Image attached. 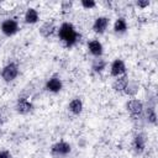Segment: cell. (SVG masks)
<instances>
[{"label":"cell","instance_id":"obj_7","mask_svg":"<svg viewBox=\"0 0 158 158\" xmlns=\"http://www.w3.org/2000/svg\"><path fill=\"white\" fill-rule=\"evenodd\" d=\"M44 89L52 94H57L63 89V81L58 75H52L46 80Z\"/></svg>","mask_w":158,"mask_h":158},{"label":"cell","instance_id":"obj_3","mask_svg":"<svg viewBox=\"0 0 158 158\" xmlns=\"http://www.w3.org/2000/svg\"><path fill=\"white\" fill-rule=\"evenodd\" d=\"M126 110L133 120H141L144 112V105L138 99H130L126 102Z\"/></svg>","mask_w":158,"mask_h":158},{"label":"cell","instance_id":"obj_23","mask_svg":"<svg viewBox=\"0 0 158 158\" xmlns=\"http://www.w3.org/2000/svg\"><path fill=\"white\" fill-rule=\"evenodd\" d=\"M0 158H11V153L7 149H1L0 151Z\"/></svg>","mask_w":158,"mask_h":158},{"label":"cell","instance_id":"obj_9","mask_svg":"<svg viewBox=\"0 0 158 158\" xmlns=\"http://www.w3.org/2000/svg\"><path fill=\"white\" fill-rule=\"evenodd\" d=\"M110 25V19L106 16H99L93 22V31L96 35H104Z\"/></svg>","mask_w":158,"mask_h":158},{"label":"cell","instance_id":"obj_13","mask_svg":"<svg viewBox=\"0 0 158 158\" xmlns=\"http://www.w3.org/2000/svg\"><path fill=\"white\" fill-rule=\"evenodd\" d=\"M56 31H57V27H56V25H54L53 21H46V22H43V23L41 25L40 30H38L40 35H41L42 37H44V38L51 37Z\"/></svg>","mask_w":158,"mask_h":158},{"label":"cell","instance_id":"obj_20","mask_svg":"<svg viewBox=\"0 0 158 158\" xmlns=\"http://www.w3.org/2000/svg\"><path fill=\"white\" fill-rule=\"evenodd\" d=\"M80 5L84 10H91L96 6V2L94 0H81L80 1Z\"/></svg>","mask_w":158,"mask_h":158},{"label":"cell","instance_id":"obj_4","mask_svg":"<svg viewBox=\"0 0 158 158\" xmlns=\"http://www.w3.org/2000/svg\"><path fill=\"white\" fill-rule=\"evenodd\" d=\"M19 73H20L19 64L16 62H9L1 69V78L5 83H11L19 77Z\"/></svg>","mask_w":158,"mask_h":158},{"label":"cell","instance_id":"obj_12","mask_svg":"<svg viewBox=\"0 0 158 158\" xmlns=\"http://www.w3.org/2000/svg\"><path fill=\"white\" fill-rule=\"evenodd\" d=\"M130 79H128V75L127 74H123L121 77H117L115 78V80L112 81V89L115 93H123L127 84H128Z\"/></svg>","mask_w":158,"mask_h":158},{"label":"cell","instance_id":"obj_10","mask_svg":"<svg viewBox=\"0 0 158 158\" xmlns=\"http://www.w3.org/2000/svg\"><path fill=\"white\" fill-rule=\"evenodd\" d=\"M88 49H89V53L91 56H94L95 58L102 57V54H104V46L96 38H93L88 42Z\"/></svg>","mask_w":158,"mask_h":158},{"label":"cell","instance_id":"obj_6","mask_svg":"<svg viewBox=\"0 0 158 158\" xmlns=\"http://www.w3.org/2000/svg\"><path fill=\"white\" fill-rule=\"evenodd\" d=\"M15 110L20 115H27L33 110V102L27 96H20L16 101Z\"/></svg>","mask_w":158,"mask_h":158},{"label":"cell","instance_id":"obj_21","mask_svg":"<svg viewBox=\"0 0 158 158\" xmlns=\"http://www.w3.org/2000/svg\"><path fill=\"white\" fill-rule=\"evenodd\" d=\"M151 5V1L149 0H137L136 1V6L139 7V9H146Z\"/></svg>","mask_w":158,"mask_h":158},{"label":"cell","instance_id":"obj_11","mask_svg":"<svg viewBox=\"0 0 158 158\" xmlns=\"http://www.w3.org/2000/svg\"><path fill=\"white\" fill-rule=\"evenodd\" d=\"M146 144H147V139H146V136L143 133H138L133 137L132 148H133L136 154H142L146 149Z\"/></svg>","mask_w":158,"mask_h":158},{"label":"cell","instance_id":"obj_5","mask_svg":"<svg viewBox=\"0 0 158 158\" xmlns=\"http://www.w3.org/2000/svg\"><path fill=\"white\" fill-rule=\"evenodd\" d=\"M0 30L2 32V35H5L6 37H11L14 35H16L20 30V26H19V22L16 19H6L1 22V26H0Z\"/></svg>","mask_w":158,"mask_h":158},{"label":"cell","instance_id":"obj_1","mask_svg":"<svg viewBox=\"0 0 158 158\" xmlns=\"http://www.w3.org/2000/svg\"><path fill=\"white\" fill-rule=\"evenodd\" d=\"M57 33L60 42L68 48L75 46L80 40V33L77 31L75 26L72 22H63L57 28Z\"/></svg>","mask_w":158,"mask_h":158},{"label":"cell","instance_id":"obj_16","mask_svg":"<svg viewBox=\"0 0 158 158\" xmlns=\"http://www.w3.org/2000/svg\"><path fill=\"white\" fill-rule=\"evenodd\" d=\"M128 28V25H127V21L126 19L123 17H117L114 22V32L117 33V35H122L127 31Z\"/></svg>","mask_w":158,"mask_h":158},{"label":"cell","instance_id":"obj_2","mask_svg":"<svg viewBox=\"0 0 158 158\" xmlns=\"http://www.w3.org/2000/svg\"><path fill=\"white\" fill-rule=\"evenodd\" d=\"M72 152L70 143L65 141H58L51 146V157L52 158H67Z\"/></svg>","mask_w":158,"mask_h":158},{"label":"cell","instance_id":"obj_22","mask_svg":"<svg viewBox=\"0 0 158 158\" xmlns=\"http://www.w3.org/2000/svg\"><path fill=\"white\" fill-rule=\"evenodd\" d=\"M60 5H62V10H64V11L72 10V7H73V2L72 1H63Z\"/></svg>","mask_w":158,"mask_h":158},{"label":"cell","instance_id":"obj_17","mask_svg":"<svg viewBox=\"0 0 158 158\" xmlns=\"http://www.w3.org/2000/svg\"><path fill=\"white\" fill-rule=\"evenodd\" d=\"M106 65H107V63L102 57L94 58V60L91 62V69L94 73H98V74H101L106 69Z\"/></svg>","mask_w":158,"mask_h":158},{"label":"cell","instance_id":"obj_19","mask_svg":"<svg viewBox=\"0 0 158 158\" xmlns=\"http://www.w3.org/2000/svg\"><path fill=\"white\" fill-rule=\"evenodd\" d=\"M138 90H139V84L136 83V81L130 80L127 86H126V89H125V91H123V94H126L127 96H135L138 93Z\"/></svg>","mask_w":158,"mask_h":158},{"label":"cell","instance_id":"obj_14","mask_svg":"<svg viewBox=\"0 0 158 158\" xmlns=\"http://www.w3.org/2000/svg\"><path fill=\"white\" fill-rule=\"evenodd\" d=\"M83 109H84V104H83V100H81L80 98H74V99H72L70 102H69V105H68V110H69L73 115H75V116L80 115V114L83 112Z\"/></svg>","mask_w":158,"mask_h":158},{"label":"cell","instance_id":"obj_15","mask_svg":"<svg viewBox=\"0 0 158 158\" xmlns=\"http://www.w3.org/2000/svg\"><path fill=\"white\" fill-rule=\"evenodd\" d=\"M23 20H25V22L28 23V25H35V23H37L38 20H40V14H38V11H37L35 7H28V9L26 10L25 15H23Z\"/></svg>","mask_w":158,"mask_h":158},{"label":"cell","instance_id":"obj_8","mask_svg":"<svg viewBox=\"0 0 158 158\" xmlns=\"http://www.w3.org/2000/svg\"><path fill=\"white\" fill-rule=\"evenodd\" d=\"M123 74H126V64H125L123 59H121V58L114 59L112 63L110 64V75L114 78H117Z\"/></svg>","mask_w":158,"mask_h":158},{"label":"cell","instance_id":"obj_18","mask_svg":"<svg viewBox=\"0 0 158 158\" xmlns=\"http://www.w3.org/2000/svg\"><path fill=\"white\" fill-rule=\"evenodd\" d=\"M143 116H144V118H146V121L148 123H151V125H156L157 123V114H156L154 106L148 105L147 107H144Z\"/></svg>","mask_w":158,"mask_h":158}]
</instances>
